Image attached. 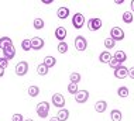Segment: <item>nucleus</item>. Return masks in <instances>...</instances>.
Segmentation results:
<instances>
[{"label":"nucleus","instance_id":"28","mask_svg":"<svg viewBox=\"0 0 134 121\" xmlns=\"http://www.w3.org/2000/svg\"><path fill=\"white\" fill-rule=\"evenodd\" d=\"M68 91H69L71 94H76L79 91L78 85H76V83H69V85H68Z\"/></svg>","mask_w":134,"mask_h":121},{"label":"nucleus","instance_id":"2","mask_svg":"<svg viewBox=\"0 0 134 121\" xmlns=\"http://www.w3.org/2000/svg\"><path fill=\"white\" fill-rule=\"evenodd\" d=\"M37 114L41 117V118H45L48 116V111H49V104L47 101H41V103L37 104Z\"/></svg>","mask_w":134,"mask_h":121},{"label":"nucleus","instance_id":"31","mask_svg":"<svg viewBox=\"0 0 134 121\" xmlns=\"http://www.w3.org/2000/svg\"><path fill=\"white\" fill-rule=\"evenodd\" d=\"M12 121H26V120L23 118V114H13Z\"/></svg>","mask_w":134,"mask_h":121},{"label":"nucleus","instance_id":"29","mask_svg":"<svg viewBox=\"0 0 134 121\" xmlns=\"http://www.w3.org/2000/svg\"><path fill=\"white\" fill-rule=\"evenodd\" d=\"M21 48H23L24 51L32 49L31 48V39H23V42H21Z\"/></svg>","mask_w":134,"mask_h":121},{"label":"nucleus","instance_id":"5","mask_svg":"<svg viewBox=\"0 0 134 121\" xmlns=\"http://www.w3.org/2000/svg\"><path fill=\"white\" fill-rule=\"evenodd\" d=\"M75 48H76V51H85L88 48V41H86L85 37L79 35L75 38Z\"/></svg>","mask_w":134,"mask_h":121},{"label":"nucleus","instance_id":"30","mask_svg":"<svg viewBox=\"0 0 134 121\" xmlns=\"http://www.w3.org/2000/svg\"><path fill=\"white\" fill-rule=\"evenodd\" d=\"M109 65H110V66L113 68V69H117L119 66H121V64H120V62H119L117 59H116V58H113V59L110 61V64H109Z\"/></svg>","mask_w":134,"mask_h":121},{"label":"nucleus","instance_id":"23","mask_svg":"<svg viewBox=\"0 0 134 121\" xmlns=\"http://www.w3.org/2000/svg\"><path fill=\"white\" fill-rule=\"evenodd\" d=\"M38 93H40L38 86H30V87H28V94H30L31 97H37Z\"/></svg>","mask_w":134,"mask_h":121},{"label":"nucleus","instance_id":"4","mask_svg":"<svg viewBox=\"0 0 134 121\" xmlns=\"http://www.w3.org/2000/svg\"><path fill=\"white\" fill-rule=\"evenodd\" d=\"M110 37L114 41H121V39H124V31L120 27H113L110 30Z\"/></svg>","mask_w":134,"mask_h":121},{"label":"nucleus","instance_id":"17","mask_svg":"<svg viewBox=\"0 0 134 121\" xmlns=\"http://www.w3.org/2000/svg\"><path fill=\"white\" fill-rule=\"evenodd\" d=\"M110 118H111V121H121V118H123L121 111L120 110H111L110 111Z\"/></svg>","mask_w":134,"mask_h":121},{"label":"nucleus","instance_id":"22","mask_svg":"<svg viewBox=\"0 0 134 121\" xmlns=\"http://www.w3.org/2000/svg\"><path fill=\"white\" fill-rule=\"evenodd\" d=\"M123 21H124L126 24H131L133 23V13H130V11L123 13Z\"/></svg>","mask_w":134,"mask_h":121},{"label":"nucleus","instance_id":"15","mask_svg":"<svg viewBox=\"0 0 134 121\" xmlns=\"http://www.w3.org/2000/svg\"><path fill=\"white\" fill-rule=\"evenodd\" d=\"M106 108H107V103L104 100H99V101H96V103H95V110L97 113L106 111Z\"/></svg>","mask_w":134,"mask_h":121},{"label":"nucleus","instance_id":"21","mask_svg":"<svg viewBox=\"0 0 134 121\" xmlns=\"http://www.w3.org/2000/svg\"><path fill=\"white\" fill-rule=\"evenodd\" d=\"M48 66H45L44 64H40L38 66H37V73L38 75H41V76H45L47 73H48Z\"/></svg>","mask_w":134,"mask_h":121},{"label":"nucleus","instance_id":"36","mask_svg":"<svg viewBox=\"0 0 134 121\" xmlns=\"http://www.w3.org/2000/svg\"><path fill=\"white\" fill-rule=\"evenodd\" d=\"M116 4H123V0H114Z\"/></svg>","mask_w":134,"mask_h":121},{"label":"nucleus","instance_id":"32","mask_svg":"<svg viewBox=\"0 0 134 121\" xmlns=\"http://www.w3.org/2000/svg\"><path fill=\"white\" fill-rule=\"evenodd\" d=\"M0 64H2V69H6L7 68V59L4 56H2V59H0Z\"/></svg>","mask_w":134,"mask_h":121},{"label":"nucleus","instance_id":"1","mask_svg":"<svg viewBox=\"0 0 134 121\" xmlns=\"http://www.w3.org/2000/svg\"><path fill=\"white\" fill-rule=\"evenodd\" d=\"M0 44H2V52H3V56H4L7 61L13 59L14 55H16V49H14V47H13L12 39L7 38V37H2V39H0Z\"/></svg>","mask_w":134,"mask_h":121},{"label":"nucleus","instance_id":"11","mask_svg":"<svg viewBox=\"0 0 134 121\" xmlns=\"http://www.w3.org/2000/svg\"><path fill=\"white\" fill-rule=\"evenodd\" d=\"M42 47H44V39H42V38H40V37H34V38H31V48L34 51L41 49Z\"/></svg>","mask_w":134,"mask_h":121},{"label":"nucleus","instance_id":"20","mask_svg":"<svg viewBox=\"0 0 134 121\" xmlns=\"http://www.w3.org/2000/svg\"><path fill=\"white\" fill-rule=\"evenodd\" d=\"M42 64L45 65V66H48V68H52L54 65L57 64V59L54 56H45V59H44V62Z\"/></svg>","mask_w":134,"mask_h":121},{"label":"nucleus","instance_id":"12","mask_svg":"<svg viewBox=\"0 0 134 121\" xmlns=\"http://www.w3.org/2000/svg\"><path fill=\"white\" fill-rule=\"evenodd\" d=\"M57 16H58V18H61V20L68 18L69 17V9H68V7H59V9L57 10Z\"/></svg>","mask_w":134,"mask_h":121},{"label":"nucleus","instance_id":"18","mask_svg":"<svg viewBox=\"0 0 134 121\" xmlns=\"http://www.w3.org/2000/svg\"><path fill=\"white\" fill-rule=\"evenodd\" d=\"M58 118H59L61 121H66L68 117H69V111H68L66 108H59V111H58Z\"/></svg>","mask_w":134,"mask_h":121},{"label":"nucleus","instance_id":"37","mask_svg":"<svg viewBox=\"0 0 134 121\" xmlns=\"http://www.w3.org/2000/svg\"><path fill=\"white\" fill-rule=\"evenodd\" d=\"M131 10L134 11V2H131Z\"/></svg>","mask_w":134,"mask_h":121},{"label":"nucleus","instance_id":"14","mask_svg":"<svg viewBox=\"0 0 134 121\" xmlns=\"http://www.w3.org/2000/svg\"><path fill=\"white\" fill-rule=\"evenodd\" d=\"M113 59V56L110 55V52H107V51H104L99 55V61L102 62V64H110V61Z\"/></svg>","mask_w":134,"mask_h":121},{"label":"nucleus","instance_id":"7","mask_svg":"<svg viewBox=\"0 0 134 121\" xmlns=\"http://www.w3.org/2000/svg\"><path fill=\"white\" fill-rule=\"evenodd\" d=\"M102 27V20L100 18H90L88 20V28L90 31H97Z\"/></svg>","mask_w":134,"mask_h":121},{"label":"nucleus","instance_id":"34","mask_svg":"<svg viewBox=\"0 0 134 121\" xmlns=\"http://www.w3.org/2000/svg\"><path fill=\"white\" fill-rule=\"evenodd\" d=\"M49 121H61L58 117H52V118H49Z\"/></svg>","mask_w":134,"mask_h":121},{"label":"nucleus","instance_id":"8","mask_svg":"<svg viewBox=\"0 0 134 121\" xmlns=\"http://www.w3.org/2000/svg\"><path fill=\"white\" fill-rule=\"evenodd\" d=\"M52 104L55 106V107L62 108L64 106H65V97H64L61 93H55V94L52 96Z\"/></svg>","mask_w":134,"mask_h":121},{"label":"nucleus","instance_id":"27","mask_svg":"<svg viewBox=\"0 0 134 121\" xmlns=\"http://www.w3.org/2000/svg\"><path fill=\"white\" fill-rule=\"evenodd\" d=\"M57 49H58V52H59V54H65L68 51V44L65 42V41L59 42V44H58V48Z\"/></svg>","mask_w":134,"mask_h":121},{"label":"nucleus","instance_id":"16","mask_svg":"<svg viewBox=\"0 0 134 121\" xmlns=\"http://www.w3.org/2000/svg\"><path fill=\"white\" fill-rule=\"evenodd\" d=\"M113 58H116L120 64H123V62L127 61V55H126L124 51H116V54L113 55Z\"/></svg>","mask_w":134,"mask_h":121},{"label":"nucleus","instance_id":"9","mask_svg":"<svg viewBox=\"0 0 134 121\" xmlns=\"http://www.w3.org/2000/svg\"><path fill=\"white\" fill-rule=\"evenodd\" d=\"M89 99V91L86 90H79L76 94H75V100H76V103H86Z\"/></svg>","mask_w":134,"mask_h":121},{"label":"nucleus","instance_id":"26","mask_svg":"<svg viewBox=\"0 0 134 121\" xmlns=\"http://www.w3.org/2000/svg\"><path fill=\"white\" fill-rule=\"evenodd\" d=\"M34 28L35 30H42V28H44V20H42V18H35L34 20Z\"/></svg>","mask_w":134,"mask_h":121},{"label":"nucleus","instance_id":"13","mask_svg":"<svg viewBox=\"0 0 134 121\" xmlns=\"http://www.w3.org/2000/svg\"><path fill=\"white\" fill-rule=\"evenodd\" d=\"M55 37L59 39V42H62L65 39V37H66V28L65 27H58L55 30Z\"/></svg>","mask_w":134,"mask_h":121},{"label":"nucleus","instance_id":"24","mask_svg":"<svg viewBox=\"0 0 134 121\" xmlns=\"http://www.w3.org/2000/svg\"><path fill=\"white\" fill-rule=\"evenodd\" d=\"M69 79H71V83H76V85H78V83L81 82V73H76V72L71 73Z\"/></svg>","mask_w":134,"mask_h":121},{"label":"nucleus","instance_id":"35","mask_svg":"<svg viewBox=\"0 0 134 121\" xmlns=\"http://www.w3.org/2000/svg\"><path fill=\"white\" fill-rule=\"evenodd\" d=\"M42 3H44V4H49V3H52V0H44Z\"/></svg>","mask_w":134,"mask_h":121},{"label":"nucleus","instance_id":"38","mask_svg":"<svg viewBox=\"0 0 134 121\" xmlns=\"http://www.w3.org/2000/svg\"><path fill=\"white\" fill-rule=\"evenodd\" d=\"M26 121H34V120H31V118H28V120H26Z\"/></svg>","mask_w":134,"mask_h":121},{"label":"nucleus","instance_id":"33","mask_svg":"<svg viewBox=\"0 0 134 121\" xmlns=\"http://www.w3.org/2000/svg\"><path fill=\"white\" fill-rule=\"evenodd\" d=\"M129 76L131 79H134V68H131V69H129Z\"/></svg>","mask_w":134,"mask_h":121},{"label":"nucleus","instance_id":"25","mask_svg":"<svg viewBox=\"0 0 134 121\" xmlns=\"http://www.w3.org/2000/svg\"><path fill=\"white\" fill-rule=\"evenodd\" d=\"M129 93H130V91H129V89H127L126 86L119 87V90H117V94H119L120 97H127V96H129Z\"/></svg>","mask_w":134,"mask_h":121},{"label":"nucleus","instance_id":"6","mask_svg":"<svg viewBox=\"0 0 134 121\" xmlns=\"http://www.w3.org/2000/svg\"><path fill=\"white\" fill-rule=\"evenodd\" d=\"M27 72H28V64L27 62L21 61L16 65V75L17 76H24Z\"/></svg>","mask_w":134,"mask_h":121},{"label":"nucleus","instance_id":"3","mask_svg":"<svg viewBox=\"0 0 134 121\" xmlns=\"http://www.w3.org/2000/svg\"><path fill=\"white\" fill-rule=\"evenodd\" d=\"M83 24H85V16L82 13H75L74 17H72V25L79 30V28L83 27Z\"/></svg>","mask_w":134,"mask_h":121},{"label":"nucleus","instance_id":"10","mask_svg":"<svg viewBox=\"0 0 134 121\" xmlns=\"http://www.w3.org/2000/svg\"><path fill=\"white\" fill-rule=\"evenodd\" d=\"M114 76L117 79H124L126 76H129V69L126 66H119L117 69H114Z\"/></svg>","mask_w":134,"mask_h":121},{"label":"nucleus","instance_id":"19","mask_svg":"<svg viewBox=\"0 0 134 121\" xmlns=\"http://www.w3.org/2000/svg\"><path fill=\"white\" fill-rule=\"evenodd\" d=\"M103 44H104V47H106L107 49H111V48H114L116 47V41L111 37H109V38H104V41H103Z\"/></svg>","mask_w":134,"mask_h":121}]
</instances>
